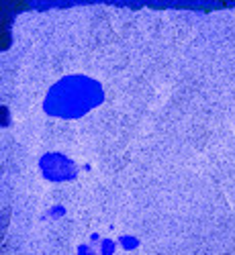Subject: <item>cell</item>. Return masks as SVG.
<instances>
[{
    "label": "cell",
    "instance_id": "6da1fadb",
    "mask_svg": "<svg viewBox=\"0 0 235 255\" xmlns=\"http://www.w3.org/2000/svg\"><path fill=\"white\" fill-rule=\"evenodd\" d=\"M27 2H14V0H4L2 2V31H0V35H2V41H0V47L2 49H8L10 45V39H8V20L10 16L14 14V10H20V8H25Z\"/></svg>",
    "mask_w": 235,
    "mask_h": 255
}]
</instances>
